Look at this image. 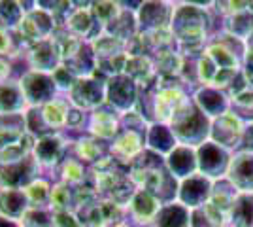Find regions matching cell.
<instances>
[{
	"label": "cell",
	"mask_w": 253,
	"mask_h": 227,
	"mask_svg": "<svg viewBox=\"0 0 253 227\" xmlns=\"http://www.w3.org/2000/svg\"><path fill=\"white\" fill-rule=\"evenodd\" d=\"M210 11L201 4L183 2L174 4V13L170 21V31L176 40V49L183 59L201 57L208 45L210 31Z\"/></svg>",
	"instance_id": "1"
},
{
	"label": "cell",
	"mask_w": 253,
	"mask_h": 227,
	"mask_svg": "<svg viewBox=\"0 0 253 227\" xmlns=\"http://www.w3.org/2000/svg\"><path fill=\"white\" fill-rule=\"evenodd\" d=\"M240 72V57L217 38L213 42H208L204 53L197 59V78L202 86H211L227 91Z\"/></svg>",
	"instance_id": "2"
},
{
	"label": "cell",
	"mask_w": 253,
	"mask_h": 227,
	"mask_svg": "<svg viewBox=\"0 0 253 227\" xmlns=\"http://www.w3.org/2000/svg\"><path fill=\"white\" fill-rule=\"evenodd\" d=\"M170 129L178 144L197 150L210 140L211 119L195 104L193 98H189L170 121Z\"/></svg>",
	"instance_id": "3"
},
{
	"label": "cell",
	"mask_w": 253,
	"mask_h": 227,
	"mask_svg": "<svg viewBox=\"0 0 253 227\" xmlns=\"http://www.w3.org/2000/svg\"><path fill=\"white\" fill-rule=\"evenodd\" d=\"M57 29H59V23L51 13L40 8L36 2H32V8H27V13L23 17L21 25L15 31V36L29 49L34 44L53 38Z\"/></svg>",
	"instance_id": "4"
},
{
	"label": "cell",
	"mask_w": 253,
	"mask_h": 227,
	"mask_svg": "<svg viewBox=\"0 0 253 227\" xmlns=\"http://www.w3.org/2000/svg\"><path fill=\"white\" fill-rule=\"evenodd\" d=\"M106 76L96 70L93 76L78 78L74 87L64 95L74 108L91 114L106 104Z\"/></svg>",
	"instance_id": "5"
},
{
	"label": "cell",
	"mask_w": 253,
	"mask_h": 227,
	"mask_svg": "<svg viewBox=\"0 0 253 227\" xmlns=\"http://www.w3.org/2000/svg\"><path fill=\"white\" fill-rule=\"evenodd\" d=\"M142 89L125 74L112 76L106 80V106L119 116L138 108Z\"/></svg>",
	"instance_id": "6"
},
{
	"label": "cell",
	"mask_w": 253,
	"mask_h": 227,
	"mask_svg": "<svg viewBox=\"0 0 253 227\" xmlns=\"http://www.w3.org/2000/svg\"><path fill=\"white\" fill-rule=\"evenodd\" d=\"M151 98V114H153V123H165L170 125V121L178 114L181 106L189 100L183 87H157L155 86L146 89Z\"/></svg>",
	"instance_id": "7"
},
{
	"label": "cell",
	"mask_w": 253,
	"mask_h": 227,
	"mask_svg": "<svg viewBox=\"0 0 253 227\" xmlns=\"http://www.w3.org/2000/svg\"><path fill=\"white\" fill-rule=\"evenodd\" d=\"M17 80H19V86L23 89V95H25L29 108H42L61 95L55 86L53 74L34 72V70L27 68Z\"/></svg>",
	"instance_id": "8"
},
{
	"label": "cell",
	"mask_w": 253,
	"mask_h": 227,
	"mask_svg": "<svg viewBox=\"0 0 253 227\" xmlns=\"http://www.w3.org/2000/svg\"><path fill=\"white\" fill-rule=\"evenodd\" d=\"M72 142L66 138L64 133H49L45 136H40L34 142V150L32 157L40 165L43 171H57L61 167V163L68 157V148Z\"/></svg>",
	"instance_id": "9"
},
{
	"label": "cell",
	"mask_w": 253,
	"mask_h": 227,
	"mask_svg": "<svg viewBox=\"0 0 253 227\" xmlns=\"http://www.w3.org/2000/svg\"><path fill=\"white\" fill-rule=\"evenodd\" d=\"M232 153L223 150L221 146L213 144L208 140L202 144L201 148H197V161H199V173L204 174L206 178H210L211 182H217L227 178V171L231 165Z\"/></svg>",
	"instance_id": "10"
},
{
	"label": "cell",
	"mask_w": 253,
	"mask_h": 227,
	"mask_svg": "<svg viewBox=\"0 0 253 227\" xmlns=\"http://www.w3.org/2000/svg\"><path fill=\"white\" fill-rule=\"evenodd\" d=\"M244 129L246 123L238 118L236 114L227 112L221 118L211 121V131H210V140L217 146H221L223 150L234 151L242 146L244 138Z\"/></svg>",
	"instance_id": "11"
},
{
	"label": "cell",
	"mask_w": 253,
	"mask_h": 227,
	"mask_svg": "<svg viewBox=\"0 0 253 227\" xmlns=\"http://www.w3.org/2000/svg\"><path fill=\"white\" fill-rule=\"evenodd\" d=\"M174 13V4L172 2H159V0H149V2H140L136 10L138 31L140 34H149L163 29H170Z\"/></svg>",
	"instance_id": "12"
},
{
	"label": "cell",
	"mask_w": 253,
	"mask_h": 227,
	"mask_svg": "<svg viewBox=\"0 0 253 227\" xmlns=\"http://www.w3.org/2000/svg\"><path fill=\"white\" fill-rule=\"evenodd\" d=\"M38 176H42V169L32 155L17 163L0 165V189H25Z\"/></svg>",
	"instance_id": "13"
},
{
	"label": "cell",
	"mask_w": 253,
	"mask_h": 227,
	"mask_svg": "<svg viewBox=\"0 0 253 227\" xmlns=\"http://www.w3.org/2000/svg\"><path fill=\"white\" fill-rule=\"evenodd\" d=\"M146 150V136L136 131H121L116 140L110 142L108 155L121 167H130Z\"/></svg>",
	"instance_id": "14"
},
{
	"label": "cell",
	"mask_w": 253,
	"mask_h": 227,
	"mask_svg": "<svg viewBox=\"0 0 253 227\" xmlns=\"http://www.w3.org/2000/svg\"><path fill=\"white\" fill-rule=\"evenodd\" d=\"M25 61H27L29 70L43 72V74H53L59 66L63 65L61 51H59L57 44L53 42V38L31 45L25 53Z\"/></svg>",
	"instance_id": "15"
},
{
	"label": "cell",
	"mask_w": 253,
	"mask_h": 227,
	"mask_svg": "<svg viewBox=\"0 0 253 227\" xmlns=\"http://www.w3.org/2000/svg\"><path fill=\"white\" fill-rule=\"evenodd\" d=\"M121 133V116L116 114L112 108L102 106V108L95 110L89 114L87 118V135L95 136L100 142H110L116 140Z\"/></svg>",
	"instance_id": "16"
},
{
	"label": "cell",
	"mask_w": 253,
	"mask_h": 227,
	"mask_svg": "<svg viewBox=\"0 0 253 227\" xmlns=\"http://www.w3.org/2000/svg\"><path fill=\"white\" fill-rule=\"evenodd\" d=\"M211 187H213V182H211L210 178H206L204 174L197 173L179 182L178 199L176 201H179L181 205H185L189 210L204 206L210 201Z\"/></svg>",
	"instance_id": "17"
},
{
	"label": "cell",
	"mask_w": 253,
	"mask_h": 227,
	"mask_svg": "<svg viewBox=\"0 0 253 227\" xmlns=\"http://www.w3.org/2000/svg\"><path fill=\"white\" fill-rule=\"evenodd\" d=\"M125 208H121L110 199H98L95 205L80 210L85 227H112L125 220Z\"/></svg>",
	"instance_id": "18"
},
{
	"label": "cell",
	"mask_w": 253,
	"mask_h": 227,
	"mask_svg": "<svg viewBox=\"0 0 253 227\" xmlns=\"http://www.w3.org/2000/svg\"><path fill=\"white\" fill-rule=\"evenodd\" d=\"M61 29H66L70 34H74L76 38H80L82 42H93L98 34L102 33L100 25L96 23L95 15L91 11V2L84 8H74L68 13L66 21Z\"/></svg>",
	"instance_id": "19"
},
{
	"label": "cell",
	"mask_w": 253,
	"mask_h": 227,
	"mask_svg": "<svg viewBox=\"0 0 253 227\" xmlns=\"http://www.w3.org/2000/svg\"><path fill=\"white\" fill-rule=\"evenodd\" d=\"M195 104L213 121V119L221 118L223 114L231 112V97L227 95V91L217 89L211 86H202L195 91Z\"/></svg>",
	"instance_id": "20"
},
{
	"label": "cell",
	"mask_w": 253,
	"mask_h": 227,
	"mask_svg": "<svg viewBox=\"0 0 253 227\" xmlns=\"http://www.w3.org/2000/svg\"><path fill=\"white\" fill-rule=\"evenodd\" d=\"M227 180L238 193H253V151H238L232 155Z\"/></svg>",
	"instance_id": "21"
},
{
	"label": "cell",
	"mask_w": 253,
	"mask_h": 227,
	"mask_svg": "<svg viewBox=\"0 0 253 227\" xmlns=\"http://www.w3.org/2000/svg\"><path fill=\"white\" fill-rule=\"evenodd\" d=\"M163 206V201L157 195L144 191V189H136V193L132 197L130 205L126 208V212L130 214V220L140 227H149L153 224V220L157 218L159 210Z\"/></svg>",
	"instance_id": "22"
},
{
	"label": "cell",
	"mask_w": 253,
	"mask_h": 227,
	"mask_svg": "<svg viewBox=\"0 0 253 227\" xmlns=\"http://www.w3.org/2000/svg\"><path fill=\"white\" fill-rule=\"evenodd\" d=\"M165 167L178 182L189 178L199 173V161H197V150L189 146L178 144L174 150L165 157Z\"/></svg>",
	"instance_id": "23"
},
{
	"label": "cell",
	"mask_w": 253,
	"mask_h": 227,
	"mask_svg": "<svg viewBox=\"0 0 253 227\" xmlns=\"http://www.w3.org/2000/svg\"><path fill=\"white\" fill-rule=\"evenodd\" d=\"M125 76H128L140 89H149L157 82V66L149 55H128L125 65Z\"/></svg>",
	"instance_id": "24"
},
{
	"label": "cell",
	"mask_w": 253,
	"mask_h": 227,
	"mask_svg": "<svg viewBox=\"0 0 253 227\" xmlns=\"http://www.w3.org/2000/svg\"><path fill=\"white\" fill-rule=\"evenodd\" d=\"M31 210L25 189H0V216L21 224L23 216Z\"/></svg>",
	"instance_id": "25"
},
{
	"label": "cell",
	"mask_w": 253,
	"mask_h": 227,
	"mask_svg": "<svg viewBox=\"0 0 253 227\" xmlns=\"http://www.w3.org/2000/svg\"><path fill=\"white\" fill-rule=\"evenodd\" d=\"M27 110H29V104L25 100V95H23V89L17 78L0 84V116L25 114Z\"/></svg>",
	"instance_id": "26"
},
{
	"label": "cell",
	"mask_w": 253,
	"mask_h": 227,
	"mask_svg": "<svg viewBox=\"0 0 253 227\" xmlns=\"http://www.w3.org/2000/svg\"><path fill=\"white\" fill-rule=\"evenodd\" d=\"M176 146H178V140H176L174 133L170 129V125L157 123V121L149 125L148 133H146V148L149 151L157 153L165 159Z\"/></svg>",
	"instance_id": "27"
},
{
	"label": "cell",
	"mask_w": 253,
	"mask_h": 227,
	"mask_svg": "<svg viewBox=\"0 0 253 227\" xmlns=\"http://www.w3.org/2000/svg\"><path fill=\"white\" fill-rule=\"evenodd\" d=\"M102 144L104 142L96 140L91 135H80L78 138L72 140L70 148H72V155L76 159H80L84 165L91 167L96 161H100L104 155H108V148H104Z\"/></svg>",
	"instance_id": "28"
},
{
	"label": "cell",
	"mask_w": 253,
	"mask_h": 227,
	"mask_svg": "<svg viewBox=\"0 0 253 227\" xmlns=\"http://www.w3.org/2000/svg\"><path fill=\"white\" fill-rule=\"evenodd\" d=\"M149 227H191V210L179 201L165 203Z\"/></svg>",
	"instance_id": "29"
},
{
	"label": "cell",
	"mask_w": 253,
	"mask_h": 227,
	"mask_svg": "<svg viewBox=\"0 0 253 227\" xmlns=\"http://www.w3.org/2000/svg\"><path fill=\"white\" fill-rule=\"evenodd\" d=\"M72 108V104L68 102V98L64 95L47 102L45 106L40 108L42 112V118L45 121V125L53 131V133H64L66 131V123H68V112Z\"/></svg>",
	"instance_id": "30"
},
{
	"label": "cell",
	"mask_w": 253,
	"mask_h": 227,
	"mask_svg": "<svg viewBox=\"0 0 253 227\" xmlns=\"http://www.w3.org/2000/svg\"><path fill=\"white\" fill-rule=\"evenodd\" d=\"M102 33H108L112 36H116L117 40L128 44L130 40H134L138 36V19H136V10H128L123 8V11L117 15L116 21H112L106 27Z\"/></svg>",
	"instance_id": "31"
},
{
	"label": "cell",
	"mask_w": 253,
	"mask_h": 227,
	"mask_svg": "<svg viewBox=\"0 0 253 227\" xmlns=\"http://www.w3.org/2000/svg\"><path fill=\"white\" fill-rule=\"evenodd\" d=\"M223 31L240 42H248L253 34V13L250 10H244L227 15L223 19Z\"/></svg>",
	"instance_id": "32"
},
{
	"label": "cell",
	"mask_w": 253,
	"mask_h": 227,
	"mask_svg": "<svg viewBox=\"0 0 253 227\" xmlns=\"http://www.w3.org/2000/svg\"><path fill=\"white\" fill-rule=\"evenodd\" d=\"M57 173H59V178H57L59 182H64V184L72 185V187H78V185L85 184V182H89V178H91L89 167L84 165L80 159H76L74 155H68V157L61 163V167L57 169Z\"/></svg>",
	"instance_id": "33"
},
{
	"label": "cell",
	"mask_w": 253,
	"mask_h": 227,
	"mask_svg": "<svg viewBox=\"0 0 253 227\" xmlns=\"http://www.w3.org/2000/svg\"><path fill=\"white\" fill-rule=\"evenodd\" d=\"M191 227H229V216L208 201L191 210Z\"/></svg>",
	"instance_id": "34"
},
{
	"label": "cell",
	"mask_w": 253,
	"mask_h": 227,
	"mask_svg": "<svg viewBox=\"0 0 253 227\" xmlns=\"http://www.w3.org/2000/svg\"><path fill=\"white\" fill-rule=\"evenodd\" d=\"M229 227H253V193H238L234 199Z\"/></svg>",
	"instance_id": "35"
},
{
	"label": "cell",
	"mask_w": 253,
	"mask_h": 227,
	"mask_svg": "<svg viewBox=\"0 0 253 227\" xmlns=\"http://www.w3.org/2000/svg\"><path fill=\"white\" fill-rule=\"evenodd\" d=\"M53 182L45 176H38L31 184L25 187L27 199L31 203V208H49L51 203Z\"/></svg>",
	"instance_id": "36"
},
{
	"label": "cell",
	"mask_w": 253,
	"mask_h": 227,
	"mask_svg": "<svg viewBox=\"0 0 253 227\" xmlns=\"http://www.w3.org/2000/svg\"><path fill=\"white\" fill-rule=\"evenodd\" d=\"M93 53H95L96 61L98 59H106V57H114L119 53H128V44L117 40L116 36L108 33H100L93 42H89Z\"/></svg>",
	"instance_id": "37"
},
{
	"label": "cell",
	"mask_w": 253,
	"mask_h": 227,
	"mask_svg": "<svg viewBox=\"0 0 253 227\" xmlns=\"http://www.w3.org/2000/svg\"><path fill=\"white\" fill-rule=\"evenodd\" d=\"M63 65L68 66L78 78H87V76H93L96 72V57L91 49V45L85 42L82 45V49Z\"/></svg>",
	"instance_id": "38"
},
{
	"label": "cell",
	"mask_w": 253,
	"mask_h": 227,
	"mask_svg": "<svg viewBox=\"0 0 253 227\" xmlns=\"http://www.w3.org/2000/svg\"><path fill=\"white\" fill-rule=\"evenodd\" d=\"M25 13H27V8L23 2L0 0V29L8 33H15L21 25Z\"/></svg>",
	"instance_id": "39"
},
{
	"label": "cell",
	"mask_w": 253,
	"mask_h": 227,
	"mask_svg": "<svg viewBox=\"0 0 253 227\" xmlns=\"http://www.w3.org/2000/svg\"><path fill=\"white\" fill-rule=\"evenodd\" d=\"M238 197V191L234 189V185L227 180V178H223V180H217V182H213V187H211V197H210V203L211 205H215L219 210H223L227 216L231 214V208H232V203H234V199Z\"/></svg>",
	"instance_id": "40"
},
{
	"label": "cell",
	"mask_w": 253,
	"mask_h": 227,
	"mask_svg": "<svg viewBox=\"0 0 253 227\" xmlns=\"http://www.w3.org/2000/svg\"><path fill=\"white\" fill-rule=\"evenodd\" d=\"M49 208H51L53 212H59V210H74V187L64 184V182L55 180V182H53Z\"/></svg>",
	"instance_id": "41"
},
{
	"label": "cell",
	"mask_w": 253,
	"mask_h": 227,
	"mask_svg": "<svg viewBox=\"0 0 253 227\" xmlns=\"http://www.w3.org/2000/svg\"><path fill=\"white\" fill-rule=\"evenodd\" d=\"M53 42L57 44L59 51H61V57H63V63L70 61L85 42H82L80 38H76L74 34H70L66 29H57V33L53 34Z\"/></svg>",
	"instance_id": "42"
},
{
	"label": "cell",
	"mask_w": 253,
	"mask_h": 227,
	"mask_svg": "<svg viewBox=\"0 0 253 227\" xmlns=\"http://www.w3.org/2000/svg\"><path fill=\"white\" fill-rule=\"evenodd\" d=\"M91 11L95 15L96 23L100 25V29L104 31L106 27L112 21H116L117 15L123 11V4L121 2H91Z\"/></svg>",
	"instance_id": "43"
},
{
	"label": "cell",
	"mask_w": 253,
	"mask_h": 227,
	"mask_svg": "<svg viewBox=\"0 0 253 227\" xmlns=\"http://www.w3.org/2000/svg\"><path fill=\"white\" fill-rule=\"evenodd\" d=\"M21 53L23 55L27 53V47L17 40L15 33H8V31L0 29V55L15 59V57H19Z\"/></svg>",
	"instance_id": "44"
},
{
	"label": "cell",
	"mask_w": 253,
	"mask_h": 227,
	"mask_svg": "<svg viewBox=\"0 0 253 227\" xmlns=\"http://www.w3.org/2000/svg\"><path fill=\"white\" fill-rule=\"evenodd\" d=\"M21 227H53L51 208H31L21 220Z\"/></svg>",
	"instance_id": "45"
},
{
	"label": "cell",
	"mask_w": 253,
	"mask_h": 227,
	"mask_svg": "<svg viewBox=\"0 0 253 227\" xmlns=\"http://www.w3.org/2000/svg\"><path fill=\"white\" fill-rule=\"evenodd\" d=\"M53 80H55V86H57V89H59V93H61V95H66V93L74 87L78 76H76L68 66L61 65L55 72H53Z\"/></svg>",
	"instance_id": "46"
},
{
	"label": "cell",
	"mask_w": 253,
	"mask_h": 227,
	"mask_svg": "<svg viewBox=\"0 0 253 227\" xmlns=\"http://www.w3.org/2000/svg\"><path fill=\"white\" fill-rule=\"evenodd\" d=\"M53 227H85L78 210H59L53 212Z\"/></svg>",
	"instance_id": "47"
},
{
	"label": "cell",
	"mask_w": 253,
	"mask_h": 227,
	"mask_svg": "<svg viewBox=\"0 0 253 227\" xmlns=\"http://www.w3.org/2000/svg\"><path fill=\"white\" fill-rule=\"evenodd\" d=\"M87 118L89 114H85L78 108H70L68 112V123H66V131H84L87 129Z\"/></svg>",
	"instance_id": "48"
},
{
	"label": "cell",
	"mask_w": 253,
	"mask_h": 227,
	"mask_svg": "<svg viewBox=\"0 0 253 227\" xmlns=\"http://www.w3.org/2000/svg\"><path fill=\"white\" fill-rule=\"evenodd\" d=\"M242 74L248 82V86L253 87V47H248L242 61Z\"/></svg>",
	"instance_id": "49"
},
{
	"label": "cell",
	"mask_w": 253,
	"mask_h": 227,
	"mask_svg": "<svg viewBox=\"0 0 253 227\" xmlns=\"http://www.w3.org/2000/svg\"><path fill=\"white\" fill-rule=\"evenodd\" d=\"M11 72H13V59L0 55V84H4L8 80H13Z\"/></svg>",
	"instance_id": "50"
},
{
	"label": "cell",
	"mask_w": 253,
	"mask_h": 227,
	"mask_svg": "<svg viewBox=\"0 0 253 227\" xmlns=\"http://www.w3.org/2000/svg\"><path fill=\"white\" fill-rule=\"evenodd\" d=\"M242 151H253V121L246 125L244 129V138H242Z\"/></svg>",
	"instance_id": "51"
},
{
	"label": "cell",
	"mask_w": 253,
	"mask_h": 227,
	"mask_svg": "<svg viewBox=\"0 0 253 227\" xmlns=\"http://www.w3.org/2000/svg\"><path fill=\"white\" fill-rule=\"evenodd\" d=\"M0 227H21V224L11 222V220H6V218L0 216Z\"/></svg>",
	"instance_id": "52"
},
{
	"label": "cell",
	"mask_w": 253,
	"mask_h": 227,
	"mask_svg": "<svg viewBox=\"0 0 253 227\" xmlns=\"http://www.w3.org/2000/svg\"><path fill=\"white\" fill-rule=\"evenodd\" d=\"M112 227H134L130 222H126V220H123V222H119V224H116V226H112Z\"/></svg>",
	"instance_id": "53"
}]
</instances>
